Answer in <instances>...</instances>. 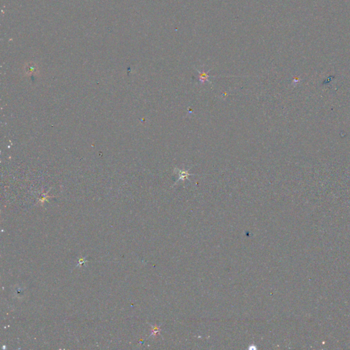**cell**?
Returning a JSON list of instances; mask_svg holds the SVG:
<instances>
[{
	"instance_id": "1",
	"label": "cell",
	"mask_w": 350,
	"mask_h": 350,
	"mask_svg": "<svg viewBox=\"0 0 350 350\" xmlns=\"http://www.w3.org/2000/svg\"><path fill=\"white\" fill-rule=\"evenodd\" d=\"M178 171V181H180V180H185L186 179V178H188L187 177H189V176L192 175V174H189L187 170H177Z\"/></svg>"
},
{
	"instance_id": "2",
	"label": "cell",
	"mask_w": 350,
	"mask_h": 350,
	"mask_svg": "<svg viewBox=\"0 0 350 350\" xmlns=\"http://www.w3.org/2000/svg\"><path fill=\"white\" fill-rule=\"evenodd\" d=\"M198 73H199V81L202 83V84H203L204 82H205V81H209L208 78L209 77V75L207 74V73H206L205 71H203L202 72H199L198 71Z\"/></svg>"
},
{
	"instance_id": "3",
	"label": "cell",
	"mask_w": 350,
	"mask_h": 350,
	"mask_svg": "<svg viewBox=\"0 0 350 350\" xmlns=\"http://www.w3.org/2000/svg\"><path fill=\"white\" fill-rule=\"evenodd\" d=\"M85 262H86V261L84 260V257H82V258H81L80 259V260H79V261H78V265H77V266L84 265V264L85 263Z\"/></svg>"
}]
</instances>
